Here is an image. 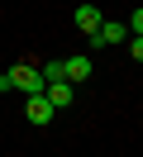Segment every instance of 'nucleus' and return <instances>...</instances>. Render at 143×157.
<instances>
[{"mask_svg":"<svg viewBox=\"0 0 143 157\" xmlns=\"http://www.w3.org/2000/svg\"><path fill=\"white\" fill-rule=\"evenodd\" d=\"M10 81H14V90H24V95H43V71L29 67V62L10 67Z\"/></svg>","mask_w":143,"mask_h":157,"instance_id":"f257e3e1","label":"nucleus"},{"mask_svg":"<svg viewBox=\"0 0 143 157\" xmlns=\"http://www.w3.org/2000/svg\"><path fill=\"white\" fill-rule=\"evenodd\" d=\"M124 38H129V29H124V24H110V19H100V29L91 33L95 48H110V43H124Z\"/></svg>","mask_w":143,"mask_h":157,"instance_id":"f03ea898","label":"nucleus"},{"mask_svg":"<svg viewBox=\"0 0 143 157\" xmlns=\"http://www.w3.org/2000/svg\"><path fill=\"white\" fill-rule=\"evenodd\" d=\"M24 114H29V124H38V128H43V124H53V114H57V109L48 105L43 95H29V105H24Z\"/></svg>","mask_w":143,"mask_h":157,"instance_id":"7ed1b4c3","label":"nucleus"},{"mask_svg":"<svg viewBox=\"0 0 143 157\" xmlns=\"http://www.w3.org/2000/svg\"><path fill=\"white\" fill-rule=\"evenodd\" d=\"M43 100L53 109H67V105H72V81H48V86H43Z\"/></svg>","mask_w":143,"mask_h":157,"instance_id":"20e7f679","label":"nucleus"},{"mask_svg":"<svg viewBox=\"0 0 143 157\" xmlns=\"http://www.w3.org/2000/svg\"><path fill=\"white\" fill-rule=\"evenodd\" d=\"M91 76V57H81V52H76V57H62V81H86Z\"/></svg>","mask_w":143,"mask_h":157,"instance_id":"39448f33","label":"nucleus"},{"mask_svg":"<svg viewBox=\"0 0 143 157\" xmlns=\"http://www.w3.org/2000/svg\"><path fill=\"white\" fill-rule=\"evenodd\" d=\"M76 29L95 33V29H100V10H95V5H76Z\"/></svg>","mask_w":143,"mask_h":157,"instance_id":"423d86ee","label":"nucleus"},{"mask_svg":"<svg viewBox=\"0 0 143 157\" xmlns=\"http://www.w3.org/2000/svg\"><path fill=\"white\" fill-rule=\"evenodd\" d=\"M0 114H5V109H0Z\"/></svg>","mask_w":143,"mask_h":157,"instance_id":"0eeeda50","label":"nucleus"}]
</instances>
